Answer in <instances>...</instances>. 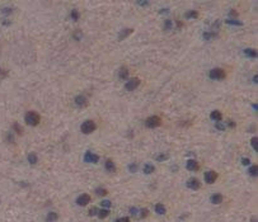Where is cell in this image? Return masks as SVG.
<instances>
[{"label":"cell","mask_w":258,"mask_h":222,"mask_svg":"<svg viewBox=\"0 0 258 222\" xmlns=\"http://www.w3.org/2000/svg\"><path fill=\"white\" fill-rule=\"evenodd\" d=\"M24 121H26V123H27L28 126H37V124L40 123V121H41V117H40V114L37 113V112L31 111V112H28V113L26 114Z\"/></svg>","instance_id":"1"},{"label":"cell","mask_w":258,"mask_h":222,"mask_svg":"<svg viewBox=\"0 0 258 222\" xmlns=\"http://www.w3.org/2000/svg\"><path fill=\"white\" fill-rule=\"evenodd\" d=\"M95 128H97V126H95L94 121H92V119L85 121V122H83V123H81V126H80V129H81V132H83L84 135H89V133L94 132Z\"/></svg>","instance_id":"2"},{"label":"cell","mask_w":258,"mask_h":222,"mask_svg":"<svg viewBox=\"0 0 258 222\" xmlns=\"http://www.w3.org/2000/svg\"><path fill=\"white\" fill-rule=\"evenodd\" d=\"M160 124H162V119H160V117H158V115H151V117H149L148 119L145 121V126L148 127V128H157Z\"/></svg>","instance_id":"3"},{"label":"cell","mask_w":258,"mask_h":222,"mask_svg":"<svg viewBox=\"0 0 258 222\" xmlns=\"http://www.w3.org/2000/svg\"><path fill=\"white\" fill-rule=\"evenodd\" d=\"M209 76H210V79H212V80H222V79H225L226 74H225V71L222 69L216 67V69H212L210 71Z\"/></svg>","instance_id":"4"},{"label":"cell","mask_w":258,"mask_h":222,"mask_svg":"<svg viewBox=\"0 0 258 222\" xmlns=\"http://www.w3.org/2000/svg\"><path fill=\"white\" fill-rule=\"evenodd\" d=\"M139 85H140V79L139 78H132L125 84V89L128 91H132L136 88H139Z\"/></svg>","instance_id":"5"},{"label":"cell","mask_w":258,"mask_h":222,"mask_svg":"<svg viewBox=\"0 0 258 222\" xmlns=\"http://www.w3.org/2000/svg\"><path fill=\"white\" fill-rule=\"evenodd\" d=\"M204 178H205V182H206L207 184H212V183H215L216 179H218V174H216L214 170H209V171L205 173Z\"/></svg>","instance_id":"6"},{"label":"cell","mask_w":258,"mask_h":222,"mask_svg":"<svg viewBox=\"0 0 258 222\" xmlns=\"http://www.w3.org/2000/svg\"><path fill=\"white\" fill-rule=\"evenodd\" d=\"M186 185H187V188H189L191 190H198V189L201 188V183L198 182L196 178H191V179H188V180H187V183H186Z\"/></svg>","instance_id":"7"},{"label":"cell","mask_w":258,"mask_h":222,"mask_svg":"<svg viewBox=\"0 0 258 222\" xmlns=\"http://www.w3.org/2000/svg\"><path fill=\"white\" fill-rule=\"evenodd\" d=\"M84 161L85 162H98L99 161V156L97 154H93L92 151H87L84 155Z\"/></svg>","instance_id":"8"},{"label":"cell","mask_w":258,"mask_h":222,"mask_svg":"<svg viewBox=\"0 0 258 222\" xmlns=\"http://www.w3.org/2000/svg\"><path fill=\"white\" fill-rule=\"evenodd\" d=\"M90 202V195L89 194H87V193H84V194H80L79 197L77 198V203H78V206H80V207H84V206H87L88 203Z\"/></svg>","instance_id":"9"},{"label":"cell","mask_w":258,"mask_h":222,"mask_svg":"<svg viewBox=\"0 0 258 222\" xmlns=\"http://www.w3.org/2000/svg\"><path fill=\"white\" fill-rule=\"evenodd\" d=\"M186 168H187V170H189V171H197L198 168H200V165H198V162L196 161V160L191 159L186 162Z\"/></svg>","instance_id":"10"},{"label":"cell","mask_w":258,"mask_h":222,"mask_svg":"<svg viewBox=\"0 0 258 222\" xmlns=\"http://www.w3.org/2000/svg\"><path fill=\"white\" fill-rule=\"evenodd\" d=\"M75 104L77 105H79V107H85L87 104H88V99H87V97H84V95H78V97H75Z\"/></svg>","instance_id":"11"},{"label":"cell","mask_w":258,"mask_h":222,"mask_svg":"<svg viewBox=\"0 0 258 222\" xmlns=\"http://www.w3.org/2000/svg\"><path fill=\"white\" fill-rule=\"evenodd\" d=\"M222 199H224V197H222V194H220V193L212 194V195H211V198H210L211 203H214V204H220L222 202Z\"/></svg>","instance_id":"12"},{"label":"cell","mask_w":258,"mask_h":222,"mask_svg":"<svg viewBox=\"0 0 258 222\" xmlns=\"http://www.w3.org/2000/svg\"><path fill=\"white\" fill-rule=\"evenodd\" d=\"M132 32H134V29H132V28H126V29H124V31L120 32V34H118V40H120V41L125 40V38H127L128 36L132 33Z\"/></svg>","instance_id":"13"},{"label":"cell","mask_w":258,"mask_h":222,"mask_svg":"<svg viewBox=\"0 0 258 222\" xmlns=\"http://www.w3.org/2000/svg\"><path fill=\"white\" fill-rule=\"evenodd\" d=\"M210 118L212 121H215V122H221L222 114L220 113L219 111H212V112H211V114H210Z\"/></svg>","instance_id":"14"},{"label":"cell","mask_w":258,"mask_h":222,"mask_svg":"<svg viewBox=\"0 0 258 222\" xmlns=\"http://www.w3.org/2000/svg\"><path fill=\"white\" fill-rule=\"evenodd\" d=\"M244 55L248 56V57H251V58H256L258 56V53H257V51L254 48H245L244 50Z\"/></svg>","instance_id":"15"},{"label":"cell","mask_w":258,"mask_h":222,"mask_svg":"<svg viewBox=\"0 0 258 222\" xmlns=\"http://www.w3.org/2000/svg\"><path fill=\"white\" fill-rule=\"evenodd\" d=\"M104 166H105V170L110 171V173H113V171L116 170V165L113 164L112 160H107V161H105V164H104Z\"/></svg>","instance_id":"16"},{"label":"cell","mask_w":258,"mask_h":222,"mask_svg":"<svg viewBox=\"0 0 258 222\" xmlns=\"http://www.w3.org/2000/svg\"><path fill=\"white\" fill-rule=\"evenodd\" d=\"M118 78L121 80H127V78H128L127 67H121V70H120V72H118Z\"/></svg>","instance_id":"17"},{"label":"cell","mask_w":258,"mask_h":222,"mask_svg":"<svg viewBox=\"0 0 258 222\" xmlns=\"http://www.w3.org/2000/svg\"><path fill=\"white\" fill-rule=\"evenodd\" d=\"M58 220V216L56 212H48L47 217H46V222H56Z\"/></svg>","instance_id":"18"},{"label":"cell","mask_w":258,"mask_h":222,"mask_svg":"<svg viewBox=\"0 0 258 222\" xmlns=\"http://www.w3.org/2000/svg\"><path fill=\"white\" fill-rule=\"evenodd\" d=\"M165 207H164V204L162 203H158L155 204V212L158 213V215H165Z\"/></svg>","instance_id":"19"},{"label":"cell","mask_w":258,"mask_h":222,"mask_svg":"<svg viewBox=\"0 0 258 222\" xmlns=\"http://www.w3.org/2000/svg\"><path fill=\"white\" fill-rule=\"evenodd\" d=\"M108 215H110V209L108 208L98 209V213H97V216H98L99 218H105V217H108Z\"/></svg>","instance_id":"20"},{"label":"cell","mask_w":258,"mask_h":222,"mask_svg":"<svg viewBox=\"0 0 258 222\" xmlns=\"http://www.w3.org/2000/svg\"><path fill=\"white\" fill-rule=\"evenodd\" d=\"M154 171H155L154 165H151V164H145V165H144V173H145V174H151V173H154Z\"/></svg>","instance_id":"21"},{"label":"cell","mask_w":258,"mask_h":222,"mask_svg":"<svg viewBox=\"0 0 258 222\" xmlns=\"http://www.w3.org/2000/svg\"><path fill=\"white\" fill-rule=\"evenodd\" d=\"M37 161H38V158H37L36 154H34V152H31V154H29V155H28V162H29V164L34 165Z\"/></svg>","instance_id":"22"},{"label":"cell","mask_w":258,"mask_h":222,"mask_svg":"<svg viewBox=\"0 0 258 222\" xmlns=\"http://www.w3.org/2000/svg\"><path fill=\"white\" fill-rule=\"evenodd\" d=\"M198 17V13L196 10H189L186 13V18L187 19H196Z\"/></svg>","instance_id":"23"},{"label":"cell","mask_w":258,"mask_h":222,"mask_svg":"<svg viewBox=\"0 0 258 222\" xmlns=\"http://www.w3.org/2000/svg\"><path fill=\"white\" fill-rule=\"evenodd\" d=\"M70 18H71L73 20H79V18H80V14H79V11L77 10V9H73L71 10V13H70Z\"/></svg>","instance_id":"24"},{"label":"cell","mask_w":258,"mask_h":222,"mask_svg":"<svg viewBox=\"0 0 258 222\" xmlns=\"http://www.w3.org/2000/svg\"><path fill=\"white\" fill-rule=\"evenodd\" d=\"M248 173H249V175H252V176H257L258 175V166H257V165L251 166V168H249V170H248Z\"/></svg>","instance_id":"25"},{"label":"cell","mask_w":258,"mask_h":222,"mask_svg":"<svg viewBox=\"0 0 258 222\" xmlns=\"http://www.w3.org/2000/svg\"><path fill=\"white\" fill-rule=\"evenodd\" d=\"M226 23L230 25H238V27L243 25V22H240V20H238V19H228Z\"/></svg>","instance_id":"26"},{"label":"cell","mask_w":258,"mask_h":222,"mask_svg":"<svg viewBox=\"0 0 258 222\" xmlns=\"http://www.w3.org/2000/svg\"><path fill=\"white\" fill-rule=\"evenodd\" d=\"M173 28V22L171 19H165L164 20V29L165 31H171V29Z\"/></svg>","instance_id":"27"},{"label":"cell","mask_w":258,"mask_h":222,"mask_svg":"<svg viewBox=\"0 0 258 222\" xmlns=\"http://www.w3.org/2000/svg\"><path fill=\"white\" fill-rule=\"evenodd\" d=\"M95 193L102 197V195H107L108 194V190H107V189H104V188H97L95 189Z\"/></svg>","instance_id":"28"},{"label":"cell","mask_w":258,"mask_h":222,"mask_svg":"<svg viewBox=\"0 0 258 222\" xmlns=\"http://www.w3.org/2000/svg\"><path fill=\"white\" fill-rule=\"evenodd\" d=\"M169 156L167 155V154H159V155L155 156V160H157V161H164V160H167Z\"/></svg>","instance_id":"29"},{"label":"cell","mask_w":258,"mask_h":222,"mask_svg":"<svg viewBox=\"0 0 258 222\" xmlns=\"http://www.w3.org/2000/svg\"><path fill=\"white\" fill-rule=\"evenodd\" d=\"M251 145H252V147H253V150L258 151V138H257V137H253V138H252Z\"/></svg>","instance_id":"30"},{"label":"cell","mask_w":258,"mask_h":222,"mask_svg":"<svg viewBox=\"0 0 258 222\" xmlns=\"http://www.w3.org/2000/svg\"><path fill=\"white\" fill-rule=\"evenodd\" d=\"M13 128H14V131H15L17 133H18V135H22L23 129H22V127H20L18 123H14V124H13Z\"/></svg>","instance_id":"31"},{"label":"cell","mask_w":258,"mask_h":222,"mask_svg":"<svg viewBox=\"0 0 258 222\" xmlns=\"http://www.w3.org/2000/svg\"><path fill=\"white\" fill-rule=\"evenodd\" d=\"M101 204H102V207H103V208H110V207L112 206L111 201H102Z\"/></svg>","instance_id":"32"},{"label":"cell","mask_w":258,"mask_h":222,"mask_svg":"<svg viewBox=\"0 0 258 222\" xmlns=\"http://www.w3.org/2000/svg\"><path fill=\"white\" fill-rule=\"evenodd\" d=\"M216 128L220 129V131H225L226 126H225V124H222L221 122H216Z\"/></svg>","instance_id":"33"},{"label":"cell","mask_w":258,"mask_h":222,"mask_svg":"<svg viewBox=\"0 0 258 222\" xmlns=\"http://www.w3.org/2000/svg\"><path fill=\"white\" fill-rule=\"evenodd\" d=\"M97 213H98V208H95V207L89 209V216H97Z\"/></svg>","instance_id":"34"},{"label":"cell","mask_w":258,"mask_h":222,"mask_svg":"<svg viewBox=\"0 0 258 222\" xmlns=\"http://www.w3.org/2000/svg\"><path fill=\"white\" fill-rule=\"evenodd\" d=\"M212 36H214V33H211V32H205V33H204V38L209 41V40H211V37H212Z\"/></svg>","instance_id":"35"},{"label":"cell","mask_w":258,"mask_h":222,"mask_svg":"<svg viewBox=\"0 0 258 222\" xmlns=\"http://www.w3.org/2000/svg\"><path fill=\"white\" fill-rule=\"evenodd\" d=\"M128 169H130L131 173H135V171L137 170V165L136 164H130V165H128Z\"/></svg>","instance_id":"36"},{"label":"cell","mask_w":258,"mask_h":222,"mask_svg":"<svg viewBox=\"0 0 258 222\" xmlns=\"http://www.w3.org/2000/svg\"><path fill=\"white\" fill-rule=\"evenodd\" d=\"M11 11H13V9H11V8H3L1 9L3 14H9V13H11Z\"/></svg>","instance_id":"37"},{"label":"cell","mask_w":258,"mask_h":222,"mask_svg":"<svg viewBox=\"0 0 258 222\" xmlns=\"http://www.w3.org/2000/svg\"><path fill=\"white\" fill-rule=\"evenodd\" d=\"M116 222H130V218L128 217H121V218H117Z\"/></svg>","instance_id":"38"},{"label":"cell","mask_w":258,"mask_h":222,"mask_svg":"<svg viewBox=\"0 0 258 222\" xmlns=\"http://www.w3.org/2000/svg\"><path fill=\"white\" fill-rule=\"evenodd\" d=\"M81 32L80 31H78V32H75V34H74V37H75V40L77 41H80V38H81Z\"/></svg>","instance_id":"39"},{"label":"cell","mask_w":258,"mask_h":222,"mask_svg":"<svg viewBox=\"0 0 258 222\" xmlns=\"http://www.w3.org/2000/svg\"><path fill=\"white\" fill-rule=\"evenodd\" d=\"M7 76H8V71L0 69V78H7Z\"/></svg>","instance_id":"40"},{"label":"cell","mask_w":258,"mask_h":222,"mask_svg":"<svg viewBox=\"0 0 258 222\" xmlns=\"http://www.w3.org/2000/svg\"><path fill=\"white\" fill-rule=\"evenodd\" d=\"M242 164L243 165H249V164H251V160H249L248 158H243L242 159Z\"/></svg>","instance_id":"41"},{"label":"cell","mask_w":258,"mask_h":222,"mask_svg":"<svg viewBox=\"0 0 258 222\" xmlns=\"http://www.w3.org/2000/svg\"><path fill=\"white\" fill-rule=\"evenodd\" d=\"M130 215L136 216V215H137V208H135V207L132 208V207H131V208H130Z\"/></svg>","instance_id":"42"},{"label":"cell","mask_w":258,"mask_h":222,"mask_svg":"<svg viewBox=\"0 0 258 222\" xmlns=\"http://www.w3.org/2000/svg\"><path fill=\"white\" fill-rule=\"evenodd\" d=\"M140 212H141V217H146V216H148V212H149V211H148L146 208H144V209H141Z\"/></svg>","instance_id":"43"},{"label":"cell","mask_w":258,"mask_h":222,"mask_svg":"<svg viewBox=\"0 0 258 222\" xmlns=\"http://www.w3.org/2000/svg\"><path fill=\"white\" fill-rule=\"evenodd\" d=\"M230 15L231 17H238V13H236L234 9H231V10H230Z\"/></svg>","instance_id":"44"},{"label":"cell","mask_w":258,"mask_h":222,"mask_svg":"<svg viewBox=\"0 0 258 222\" xmlns=\"http://www.w3.org/2000/svg\"><path fill=\"white\" fill-rule=\"evenodd\" d=\"M139 5H141V7H145V5H149V1H139Z\"/></svg>","instance_id":"45"},{"label":"cell","mask_w":258,"mask_h":222,"mask_svg":"<svg viewBox=\"0 0 258 222\" xmlns=\"http://www.w3.org/2000/svg\"><path fill=\"white\" fill-rule=\"evenodd\" d=\"M228 126L231 127V128H234V127H235V123H234V122H231V121H229V122H228Z\"/></svg>","instance_id":"46"},{"label":"cell","mask_w":258,"mask_h":222,"mask_svg":"<svg viewBox=\"0 0 258 222\" xmlns=\"http://www.w3.org/2000/svg\"><path fill=\"white\" fill-rule=\"evenodd\" d=\"M8 140H9V142H13V136L8 135Z\"/></svg>","instance_id":"47"},{"label":"cell","mask_w":258,"mask_h":222,"mask_svg":"<svg viewBox=\"0 0 258 222\" xmlns=\"http://www.w3.org/2000/svg\"><path fill=\"white\" fill-rule=\"evenodd\" d=\"M257 79H258V75H256V76H254V78H253V81L256 82V84H257Z\"/></svg>","instance_id":"48"},{"label":"cell","mask_w":258,"mask_h":222,"mask_svg":"<svg viewBox=\"0 0 258 222\" xmlns=\"http://www.w3.org/2000/svg\"><path fill=\"white\" fill-rule=\"evenodd\" d=\"M252 222H257V218H252Z\"/></svg>","instance_id":"49"}]
</instances>
